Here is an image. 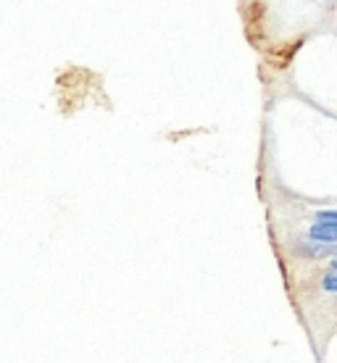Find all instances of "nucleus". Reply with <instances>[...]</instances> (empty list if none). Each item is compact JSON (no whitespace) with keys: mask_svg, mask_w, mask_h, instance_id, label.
I'll return each instance as SVG.
<instances>
[{"mask_svg":"<svg viewBox=\"0 0 337 363\" xmlns=\"http://www.w3.org/2000/svg\"><path fill=\"white\" fill-rule=\"evenodd\" d=\"M311 240H316V242H337V224L316 221L311 227Z\"/></svg>","mask_w":337,"mask_h":363,"instance_id":"f257e3e1","label":"nucleus"},{"mask_svg":"<svg viewBox=\"0 0 337 363\" xmlns=\"http://www.w3.org/2000/svg\"><path fill=\"white\" fill-rule=\"evenodd\" d=\"M321 284H324V290L335 292L337 290V269H332V272L324 277V281H321Z\"/></svg>","mask_w":337,"mask_h":363,"instance_id":"f03ea898","label":"nucleus"},{"mask_svg":"<svg viewBox=\"0 0 337 363\" xmlns=\"http://www.w3.org/2000/svg\"><path fill=\"white\" fill-rule=\"evenodd\" d=\"M332 269H337V261H335V266H332Z\"/></svg>","mask_w":337,"mask_h":363,"instance_id":"7ed1b4c3","label":"nucleus"}]
</instances>
